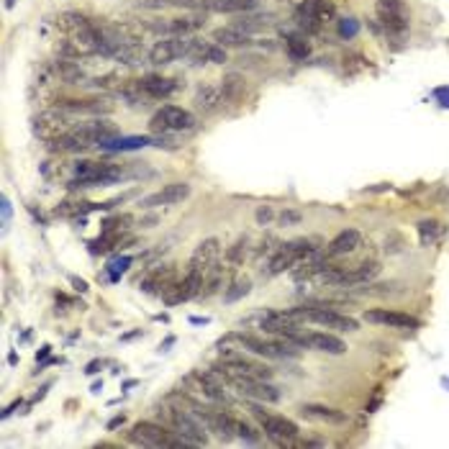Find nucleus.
I'll return each mask as SVG.
<instances>
[{
    "mask_svg": "<svg viewBox=\"0 0 449 449\" xmlns=\"http://www.w3.org/2000/svg\"><path fill=\"white\" fill-rule=\"evenodd\" d=\"M288 54H290L293 60H306L308 54H311V46H308L306 39L293 36V39H288Z\"/></svg>",
    "mask_w": 449,
    "mask_h": 449,
    "instance_id": "obj_30",
    "label": "nucleus"
},
{
    "mask_svg": "<svg viewBox=\"0 0 449 449\" xmlns=\"http://www.w3.org/2000/svg\"><path fill=\"white\" fill-rule=\"evenodd\" d=\"M177 88H180L177 80H170V77L149 75V77H144V80H136V90L149 98H167V95H173Z\"/></svg>",
    "mask_w": 449,
    "mask_h": 449,
    "instance_id": "obj_20",
    "label": "nucleus"
},
{
    "mask_svg": "<svg viewBox=\"0 0 449 449\" xmlns=\"http://www.w3.org/2000/svg\"><path fill=\"white\" fill-rule=\"evenodd\" d=\"M187 385H193V390H198L206 401H210V403L216 406H229L232 403V398H229V393H226V382L221 380V375L213 370H195V373H190L185 377Z\"/></svg>",
    "mask_w": 449,
    "mask_h": 449,
    "instance_id": "obj_8",
    "label": "nucleus"
},
{
    "mask_svg": "<svg viewBox=\"0 0 449 449\" xmlns=\"http://www.w3.org/2000/svg\"><path fill=\"white\" fill-rule=\"evenodd\" d=\"M193 62H213V65H224L226 62V49L216 41H198L195 39V46L187 54Z\"/></svg>",
    "mask_w": 449,
    "mask_h": 449,
    "instance_id": "obj_23",
    "label": "nucleus"
},
{
    "mask_svg": "<svg viewBox=\"0 0 449 449\" xmlns=\"http://www.w3.org/2000/svg\"><path fill=\"white\" fill-rule=\"evenodd\" d=\"M269 23H272V15H241V18H236V21L232 23L234 29L244 31V34H252V31H262L267 29Z\"/></svg>",
    "mask_w": 449,
    "mask_h": 449,
    "instance_id": "obj_27",
    "label": "nucleus"
},
{
    "mask_svg": "<svg viewBox=\"0 0 449 449\" xmlns=\"http://www.w3.org/2000/svg\"><path fill=\"white\" fill-rule=\"evenodd\" d=\"M272 218H275V213H272V208H267V206L257 210V224H260V226H267Z\"/></svg>",
    "mask_w": 449,
    "mask_h": 449,
    "instance_id": "obj_38",
    "label": "nucleus"
},
{
    "mask_svg": "<svg viewBox=\"0 0 449 449\" xmlns=\"http://www.w3.org/2000/svg\"><path fill=\"white\" fill-rule=\"evenodd\" d=\"M377 15L393 34H403L408 29V8L403 0H377Z\"/></svg>",
    "mask_w": 449,
    "mask_h": 449,
    "instance_id": "obj_13",
    "label": "nucleus"
},
{
    "mask_svg": "<svg viewBox=\"0 0 449 449\" xmlns=\"http://www.w3.org/2000/svg\"><path fill=\"white\" fill-rule=\"evenodd\" d=\"M300 221H303V216H300L298 210H283V213L277 216V224L280 226H298Z\"/></svg>",
    "mask_w": 449,
    "mask_h": 449,
    "instance_id": "obj_34",
    "label": "nucleus"
},
{
    "mask_svg": "<svg viewBox=\"0 0 449 449\" xmlns=\"http://www.w3.org/2000/svg\"><path fill=\"white\" fill-rule=\"evenodd\" d=\"M131 262L128 257H123V260H119V262H111L108 267H111V280H119L121 272H126V264Z\"/></svg>",
    "mask_w": 449,
    "mask_h": 449,
    "instance_id": "obj_37",
    "label": "nucleus"
},
{
    "mask_svg": "<svg viewBox=\"0 0 449 449\" xmlns=\"http://www.w3.org/2000/svg\"><path fill=\"white\" fill-rule=\"evenodd\" d=\"M134 224V216H128V213H123V216H116V218H108L103 224V232H123V229H128V226Z\"/></svg>",
    "mask_w": 449,
    "mask_h": 449,
    "instance_id": "obj_32",
    "label": "nucleus"
},
{
    "mask_svg": "<svg viewBox=\"0 0 449 449\" xmlns=\"http://www.w3.org/2000/svg\"><path fill=\"white\" fill-rule=\"evenodd\" d=\"M119 424H123V416H119V419H113L111 424H108V429H116Z\"/></svg>",
    "mask_w": 449,
    "mask_h": 449,
    "instance_id": "obj_41",
    "label": "nucleus"
},
{
    "mask_svg": "<svg viewBox=\"0 0 449 449\" xmlns=\"http://www.w3.org/2000/svg\"><path fill=\"white\" fill-rule=\"evenodd\" d=\"M236 436H239V439H244V442H249V444L260 442V431H255L252 427H247L244 421H236Z\"/></svg>",
    "mask_w": 449,
    "mask_h": 449,
    "instance_id": "obj_33",
    "label": "nucleus"
},
{
    "mask_svg": "<svg viewBox=\"0 0 449 449\" xmlns=\"http://www.w3.org/2000/svg\"><path fill=\"white\" fill-rule=\"evenodd\" d=\"M365 321L380 323V326H388V329H421V321L416 316H408L403 311H388V308L365 311Z\"/></svg>",
    "mask_w": 449,
    "mask_h": 449,
    "instance_id": "obj_14",
    "label": "nucleus"
},
{
    "mask_svg": "<svg viewBox=\"0 0 449 449\" xmlns=\"http://www.w3.org/2000/svg\"><path fill=\"white\" fill-rule=\"evenodd\" d=\"M206 23L203 15H185V18H167V21H154L149 23L147 29L154 31V34H165V36H187L198 31Z\"/></svg>",
    "mask_w": 449,
    "mask_h": 449,
    "instance_id": "obj_17",
    "label": "nucleus"
},
{
    "mask_svg": "<svg viewBox=\"0 0 449 449\" xmlns=\"http://www.w3.org/2000/svg\"><path fill=\"white\" fill-rule=\"evenodd\" d=\"M249 290H252V280H249V277H239V280H234V283H232V290L224 293V298L232 303V300L241 298V295H247Z\"/></svg>",
    "mask_w": 449,
    "mask_h": 449,
    "instance_id": "obj_31",
    "label": "nucleus"
},
{
    "mask_svg": "<svg viewBox=\"0 0 449 449\" xmlns=\"http://www.w3.org/2000/svg\"><path fill=\"white\" fill-rule=\"evenodd\" d=\"M221 362L229 367H234V370H241V373L247 375H257V377H272V370H269L264 362H260V359L249 357V354L239 352V349H221Z\"/></svg>",
    "mask_w": 449,
    "mask_h": 449,
    "instance_id": "obj_15",
    "label": "nucleus"
},
{
    "mask_svg": "<svg viewBox=\"0 0 449 449\" xmlns=\"http://www.w3.org/2000/svg\"><path fill=\"white\" fill-rule=\"evenodd\" d=\"M314 239H293L288 244H280V249L275 252V257L267 262V275H280L288 267H293L295 262L306 260L308 255H314Z\"/></svg>",
    "mask_w": 449,
    "mask_h": 449,
    "instance_id": "obj_9",
    "label": "nucleus"
},
{
    "mask_svg": "<svg viewBox=\"0 0 449 449\" xmlns=\"http://www.w3.org/2000/svg\"><path fill=\"white\" fill-rule=\"evenodd\" d=\"M436 98L442 100V105H447V108H449V90H447V88H439V90H436Z\"/></svg>",
    "mask_w": 449,
    "mask_h": 449,
    "instance_id": "obj_39",
    "label": "nucleus"
},
{
    "mask_svg": "<svg viewBox=\"0 0 449 449\" xmlns=\"http://www.w3.org/2000/svg\"><path fill=\"white\" fill-rule=\"evenodd\" d=\"M72 283H75V288H77L80 293L88 290V283H85V280H77V277H72Z\"/></svg>",
    "mask_w": 449,
    "mask_h": 449,
    "instance_id": "obj_40",
    "label": "nucleus"
},
{
    "mask_svg": "<svg viewBox=\"0 0 449 449\" xmlns=\"http://www.w3.org/2000/svg\"><path fill=\"white\" fill-rule=\"evenodd\" d=\"M244 244H247V239H239L232 249H229V260H232L234 264H239L241 260H244V255H241V247H244Z\"/></svg>",
    "mask_w": 449,
    "mask_h": 449,
    "instance_id": "obj_36",
    "label": "nucleus"
},
{
    "mask_svg": "<svg viewBox=\"0 0 449 449\" xmlns=\"http://www.w3.org/2000/svg\"><path fill=\"white\" fill-rule=\"evenodd\" d=\"M357 31H359V23L354 21V18H344V21H339V34H342V36L352 39Z\"/></svg>",
    "mask_w": 449,
    "mask_h": 449,
    "instance_id": "obj_35",
    "label": "nucleus"
},
{
    "mask_svg": "<svg viewBox=\"0 0 449 449\" xmlns=\"http://www.w3.org/2000/svg\"><path fill=\"white\" fill-rule=\"evenodd\" d=\"M288 314L295 319V321H308V323H316V326H323V329H334V331H357L359 329V321L352 319V316H344L334 311V308H326V306H319V308H290Z\"/></svg>",
    "mask_w": 449,
    "mask_h": 449,
    "instance_id": "obj_5",
    "label": "nucleus"
},
{
    "mask_svg": "<svg viewBox=\"0 0 449 449\" xmlns=\"http://www.w3.org/2000/svg\"><path fill=\"white\" fill-rule=\"evenodd\" d=\"M359 244H362V236H359V232H354V229H344V232L337 234V236L329 241V247L323 249V257H326V260H334V257L352 255Z\"/></svg>",
    "mask_w": 449,
    "mask_h": 449,
    "instance_id": "obj_19",
    "label": "nucleus"
},
{
    "mask_svg": "<svg viewBox=\"0 0 449 449\" xmlns=\"http://www.w3.org/2000/svg\"><path fill=\"white\" fill-rule=\"evenodd\" d=\"M419 232H421V241H424V244H427V241L431 244V241L439 239L444 234V226L439 224V221H421Z\"/></svg>",
    "mask_w": 449,
    "mask_h": 449,
    "instance_id": "obj_29",
    "label": "nucleus"
},
{
    "mask_svg": "<svg viewBox=\"0 0 449 449\" xmlns=\"http://www.w3.org/2000/svg\"><path fill=\"white\" fill-rule=\"evenodd\" d=\"M218 252H221V244L218 239H206L195 247L190 262H187V272H201V275H208L210 267H216Z\"/></svg>",
    "mask_w": 449,
    "mask_h": 449,
    "instance_id": "obj_18",
    "label": "nucleus"
},
{
    "mask_svg": "<svg viewBox=\"0 0 449 449\" xmlns=\"http://www.w3.org/2000/svg\"><path fill=\"white\" fill-rule=\"evenodd\" d=\"M195 126V116L180 105H162L149 121L154 134H170V131H187Z\"/></svg>",
    "mask_w": 449,
    "mask_h": 449,
    "instance_id": "obj_10",
    "label": "nucleus"
},
{
    "mask_svg": "<svg viewBox=\"0 0 449 449\" xmlns=\"http://www.w3.org/2000/svg\"><path fill=\"white\" fill-rule=\"evenodd\" d=\"M290 344L303 347V349H314V352H326V354H344L347 344L339 337L329 334V331H295L290 337H285Z\"/></svg>",
    "mask_w": 449,
    "mask_h": 449,
    "instance_id": "obj_11",
    "label": "nucleus"
},
{
    "mask_svg": "<svg viewBox=\"0 0 449 449\" xmlns=\"http://www.w3.org/2000/svg\"><path fill=\"white\" fill-rule=\"evenodd\" d=\"M213 370L224 377V382H229L236 393H241V396L249 398V401H260V403H277V401H280V390H277L275 385H269L267 377L247 375L241 373V370H234V367L224 365V362L216 365Z\"/></svg>",
    "mask_w": 449,
    "mask_h": 449,
    "instance_id": "obj_1",
    "label": "nucleus"
},
{
    "mask_svg": "<svg viewBox=\"0 0 449 449\" xmlns=\"http://www.w3.org/2000/svg\"><path fill=\"white\" fill-rule=\"evenodd\" d=\"M190 195V185L187 182H170V185H165L162 190H157V193L147 195V198H142V208H162V206H177V203H182Z\"/></svg>",
    "mask_w": 449,
    "mask_h": 449,
    "instance_id": "obj_16",
    "label": "nucleus"
},
{
    "mask_svg": "<svg viewBox=\"0 0 449 449\" xmlns=\"http://www.w3.org/2000/svg\"><path fill=\"white\" fill-rule=\"evenodd\" d=\"M201 3L203 0H139V6L142 8H173V6H177V8H201Z\"/></svg>",
    "mask_w": 449,
    "mask_h": 449,
    "instance_id": "obj_28",
    "label": "nucleus"
},
{
    "mask_svg": "<svg viewBox=\"0 0 449 449\" xmlns=\"http://www.w3.org/2000/svg\"><path fill=\"white\" fill-rule=\"evenodd\" d=\"M157 413L165 427H170L175 434H180L182 439H187L193 447H206V444H208V434H206L208 429H206V424H203L187 406L165 403V406H159Z\"/></svg>",
    "mask_w": 449,
    "mask_h": 449,
    "instance_id": "obj_2",
    "label": "nucleus"
},
{
    "mask_svg": "<svg viewBox=\"0 0 449 449\" xmlns=\"http://www.w3.org/2000/svg\"><path fill=\"white\" fill-rule=\"evenodd\" d=\"M300 413H303L306 419L326 421V424H344V421H347V413L337 411V408H326V406L308 403V406H303V408H300Z\"/></svg>",
    "mask_w": 449,
    "mask_h": 449,
    "instance_id": "obj_24",
    "label": "nucleus"
},
{
    "mask_svg": "<svg viewBox=\"0 0 449 449\" xmlns=\"http://www.w3.org/2000/svg\"><path fill=\"white\" fill-rule=\"evenodd\" d=\"M213 41L221 46H244V44H249V36L244 31L234 29V26H226V29L213 31Z\"/></svg>",
    "mask_w": 449,
    "mask_h": 449,
    "instance_id": "obj_26",
    "label": "nucleus"
},
{
    "mask_svg": "<svg viewBox=\"0 0 449 449\" xmlns=\"http://www.w3.org/2000/svg\"><path fill=\"white\" fill-rule=\"evenodd\" d=\"M224 100L226 95L221 85H208V88L198 90V95H195V105L203 111H216L218 105H224Z\"/></svg>",
    "mask_w": 449,
    "mask_h": 449,
    "instance_id": "obj_25",
    "label": "nucleus"
},
{
    "mask_svg": "<svg viewBox=\"0 0 449 449\" xmlns=\"http://www.w3.org/2000/svg\"><path fill=\"white\" fill-rule=\"evenodd\" d=\"M193 46L195 39L190 36H162L149 49V62L152 65H170V62L180 60V57H187Z\"/></svg>",
    "mask_w": 449,
    "mask_h": 449,
    "instance_id": "obj_12",
    "label": "nucleus"
},
{
    "mask_svg": "<svg viewBox=\"0 0 449 449\" xmlns=\"http://www.w3.org/2000/svg\"><path fill=\"white\" fill-rule=\"evenodd\" d=\"M128 442L139 444V447H170V449H182V447H193V444L182 439L180 434H175L170 427H159V424H152V421H142L136 424L131 431H128Z\"/></svg>",
    "mask_w": 449,
    "mask_h": 449,
    "instance_id": "obj_4",
    "label": "nucleus"
},
{
    "mask_svg": "<svg viewBox=\"0 0 449 449\" xmlns=\"http://www.w3.org/2000/svg\"><path fill=\"white\" fill-rule=\"evenodd\" d=\"M249 413L255 416L257 424H260V429H262L272 442L290 444L300 436V429H298L295 421L285 419V416H277V413H269L264 406H260V401H252V403H249Z\"/></svg>",
    "mask_w": 449,
    "mask_h": 449,
    "instance_id": "obj_3",
    "label": "nucleus"
},
{
    "mask_svg": "<svg viewBox=\"0 0 449 449\" xmlns=\"http://www.w3.org/2000/svg\"><path fill=\"white\" fill-rule=\"evenodd\" d=\"M257 8V0H203L198 11L208 13H249Z\"/></svg>",
    "mask_w": 449,
    "mask_h": 449,
    "instance_id": "obj_22",
    "label": "nucleus"
},
{
    "mask_svg": "<svg viewBox=\"0 0 449 449\" xmlns=\"http://www.w3.org/2000/svg\"><path fill=\"white\" fill-rule=\"evenodd\" d=\"M226 342H239L244 349H249L257 357L264 359H295L298 357V349L295 344H290L288 339H280V342H267V339L252 337V334H232Z\"/></svg>",
    "mask_w": 449,
    "mask_h": 449,
    "instance_id": "obj_6",
    "label": "nucleus"
},
{
    "mask_svg": "<svg viewBox=\"0 0 449 449\" xmlns=\"http://www.w3.org/2000/svg\"><path fill=\"white\" fill-rule=\"evenodd\" d=\"M175 269L173 267H165V269H152L149 275L142 280V288L147 293H159V295H167V293L175 288Z\"/></svg>",
    "mask_w": 449,
    "mask_h": 449,
    "instance_id": "obj_21",
    "label": "nucleus"
},
{
    "mask_svg": "<svg viewBox=\"0 0 449 449\" xmlns=\"http://www.w3.org/2000/svg\"><path fill=\"white\" fill-rule=\"evenodd\" d=\"M121 177V170L111 162H77L75 165V177L69 185L72 187H95V185H108Z\"/></svg>",
    "mask_w": 449,
    "mask_h": 449,
    "instance_id": "obj_7",
    "label": "nucleus"
},
{
    "mask_svg": "<svg viewBox=\"0 0 449 449\" xmlns=\"http://www.w3.org/2000/svg\"><path fill=\"white\" fill-rule=\"evenodd\" d=\"M6 6H8V8H13V0H6Z\"/></svg>",
    "mask_w": 449,
    "mask_h": 449,
    "instance_id": "obj_42",
    "label": "nucleus"
}]
</instances>
